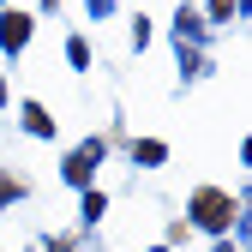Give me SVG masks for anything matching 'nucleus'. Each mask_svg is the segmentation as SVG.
Wrapping results in <instances>:
<instances>
[{
    "instance_id": "obj_2",
    "label": "nucleus",
    "mask_w": 252,
    "mask_h": 252,
    "mask_svg": "<svg viewBox=\"0 0 252 252\" xmlns=\"http://www.w3.org/2000/svg\"><path fill=\"white\" fill-rule=\"evenodd\" d=\"M24 36H30V18H24V12H6V24H0V42H6V48H24Z\"/></svg>"
},
{
    "instance_id": "obj_4",
    "label": "nucleus",
    "mask_w": 252,
    "mask_h": 252,
    "mask_svg": "<svg viewBox=\"0 0 252 252\" xmlns=\"http://www.w3.org/2000/svg\"><path fill=\"white\" fill-rule=\"evenodd\" d=\"M18 192V180H6V174H0V198H12Z\"/></svg>"
},
{
    "instance_id": "obj_1",
    "label": "nucleus",
    "mask_w": 252,
    "mask_h": 252,
    "mask_svg": "<svg viewBox=\"0 0 252 252\" xmlns=\"http://www.w3.org/2000/svg\"><path fill=\"white\" fill-rule=\"evenodd\" d=\"M192 210H198V222H204V228H228V216H234V204H228L222 192H198Z\"/></svg>"
},
{
    "instance_id": "obj_3",
    "label": "nucleus",
    "mask_w": 252,
    "mask_h": 252,
    "mask_svg": "<svg viewBox=\"0 0 252 252\" xmlns=\"http://www.w3.org/2000/svg\"><path fill=\"white\" fill-rule=\"evenodd\" d=\"M24 126H30V132H36V138H48V132H54V120H48V114H42L36 102H30V108H24Z\"/></svg>"
}]
</instances>
